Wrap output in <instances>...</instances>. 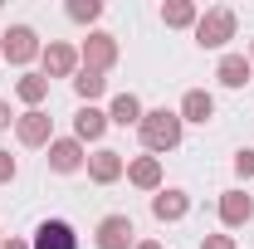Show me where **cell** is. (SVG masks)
Instances as JSON below:
<instances>
[{"label": "cell", "instance_id": "obj_11", "mask_svg": "<svg viewBox=\"0 0 254 249\" xmlns=\"http://www.w3.org/2000/svg\"><path fill=\"white\" fill-rule=\"evenodd\" d=\"M254 220V195L245 190H225L220 195V225L225 230H240V225H250Z\"/></svg>", "mask_w": 254, "mask_h": 249}, {"label": "cell", "instance_id": "obj_19", "mask_svg": "<svg viewBox=\"0 0 254 249\" xmlns=\"http://www.w3.org/2000/svg\"><path fill=\"white\" fill-rule=\"evenodd\" d=\"M73 93H78V103H83V108H93L98 98L108 93V78H103V73H93V68H78V73H73Z\"/></svg>", "mask_w": 254, "mask_h": 249}, {"label": "cell", "instance_id": "obj_20", "mask_svg": "<svg viewBox=\"0 0 254 249\" xmlns=\"http://www.w3.org/2000/svg\"><path fill=\"white\" fill-rule=\"evenodd\" d=\"M15 98H20L25 108H39V103L49 98V78H44V73H25V78L15 83Z\"/></svg>", "mask_w": 254, "mask_h": 249}, {"label": "cell", "instance_id": "obj_4", "mask_svg": "<svg viewBox=\"0 0 254 249\" xmlns=\"http://www.w3.org/2000/svg\"><path fill=\"white\" fill-rule=\"evenodd\" d=\"M78 63H83V68H93V73H108V68L118 63V34L93 30L83 44H78Z\"/></svg>", "mask_w": 254, "mask_h": 249}, {"label": "cell", "instance_id": "obj_5", "mask_svg": "<svg viewBox=\"0 0 254 249\" xmlns=\"http://www.w3.org/2000/svg\"><path fill=\"white\" fill-rule=\"evenodd\" d=\"M15 137H20L25 147H49V142H54V118H49L44 108H25V113L15 118Z\"/></svg>", "mask_w": 254, "mask_h": 249}, {"label": "cell", "instance_id": "obj_26", "mask_svg": "<svg viewBox=\"0 0 254 249\" xmlns=\"http://www.w3.org/2000/svg\"><path fill=\"white\" fill-rule=\"evenodd\" d=\"M0 249H30V240H15V235H10V240H5Z\"/></svg>", "mask_w": 254, "mask_h": 249}, {"label": "cell", "instance_id": "obj_17", "mask_svg": "<svg viewBox=\"0 0 254 249\" xmlns=\"http://www.w3.org/2000/svg\"><path fill=\"white\" fill-rule=\"evenodd\" d=\"M195 20H200L195 0H166L161 5V25L166 30H195Z\"/></svg>", "mask_w": 254, "mask_h": 249}, {"label": "cell", "instance_id": "obj_13", "mask_svg": "<svg viewBox=\"0 0 254 249\" xmlns=\"http://www.w3.org/2000/svg\"><path fill=\"white\" fill-rule=\"evenodd\" d=\"M127 181L137 190H161V156H132L127 161Z\"/></svg>", "mask_w": 254, "mask_h": 249}, {"label": "cell", "instance_id": "obj_12", "mask_svg": "<svg viewBox=\"0 0 254 249\" xmlns=\"http://www.w3.org/2000/svg\"><path fill=\"white\" fill-rule=\"evenodd\" d=\"M186 210H190V195H186V190H166V186H161L157 195H152V215H157L161 225L186 220Z\"/></svg>", "mask_w": 254, "mask_h": 249}, {"label": "cell", "instance_id": "obj_22", "mask_svg": "<svg viewBox=\"0 0 254 249\" xmlns=\"http://www.w3.org/2000/svg\"><path fill=\"white\" fill-rule=\"evenodd\" d=\"M235 176L240 181H254V147H240L235 152Z\"/></svg>", "mask_w": 254, "mask_h": 249}, {"label": "cell", "instance_id": "obj_21", "mask_svg": "<svg viewBox=\"0 0 254 249\" xmlns=\"http://www.w3.org/2000/svg\"><path fill=\"white\" fill-rule=\"evenodd\" d=\"M64 10H68V20H73V25H93L98 15H103V0H68Z\"/></svg>", "mask_w": 254, "mask_h": 249}, {"label": "cell", "instance_id": "obj_18", "mask_svg": "<svg viewBox=\"0 0 254 249\" xmlns=\"http://www.w3.org/2000/svg\"><path fill=\"white\" fill-rule=\"evenodd\" d=\"M142 113H147V108H142V98H137V93H118V98H113V108H108V123L137 127V123H142Z\"/></svg>", "mask_w": 254, "mask_h": 249}, {"label": "cell", "instance_id": "obj_7", "mask_svg": "<svg viewBox=\"0 0 254 249\" xmlns=\"http://www.w3.org/2000/svg\"><path fill=\"white\" fill-rule=\"evenodd\" d=\"M39 59H44V78H73L78 73V49L64 44V39H49Z\"/></svg>", "mask_w": 254, "mask_h": 249}, {"label": "cell", "instance_id": "obj_23", "mask_svg": "<svg viewBox=\"0 0 254 249\" xmlns=\"http://www.w3.org/2000/svg\"><path fill=\"white\" fill-rule=\"evenodd\" d=\"M15 176H20V161H15V156H10L5 147H0V186H10Z\"/></svg>", "mask_w": 254, "mask_h": 249}, {"label": "cell", "instance_id": "obj_28", "mask_svg": "<svg viewBox=\"0 0 254 249\" xmlns=\"http://www.w3.org/2000/svg\"><path fill=\"white\" fill-rule=\"evenodd\" d=\"M250 63H254V39H250Z\"/></svg>", "mask_w": 254, "mask_h": 249}, {"label": "cell", "instance_id": "obj_29", "mask_svg": "<svg viewBox=\"0 0 254 249\" xmlns=\"http://www.w3.org/2000/svg\"><path fill=\"white\" fill-rule=\"evenodd\" d=\"M0 245H5V235H0Z\"/></svg>", "mask_w": 254, "mask_h": 249}, {"label": "cell", "instance_id": "obj_25", "mask_svg": "<svg viewBox=\"0 0 254 249\" xmlns=\"http://www.w3.org/2000/svg\"><path fill=\"white\" fill-rule=\"evenodd\" d=\"M15 123V118H10V103H5V98H0V132H5V127Z\"/></svg>", "mask_w": 254, "mask_h": 249}, {"label": "cell", "instance_id": "obj_14", "mask_svg": "<svg viewBox=\"0 0 254 249\" xmlns=\"http://www.w3.org/2000/svg\"><path fill=\"white\" fill-rule=\"evenodd\" d=\"M215 78H220L225 88H245L254 78V63H250V54H225L220 63H215Z\"/></svg>", "mask_w": 254, "mask_h": 249}, {"label": "cell", "instance_id": "obj_2", "mask_svg": "<svg viewBox=\"0 0 254 249\" xmlns=\"http://www.w3.org/2000/svg\"><path fill=\"white\" fill-rule=\"evenodd\" d=\"M235 10L230 5H215V10H205L200 20H195V44L200 49H225L230 39H235Z\"/></svg>", "mask_w": 254, "mask_h": 249}, {"label": "cell", "instance_id": "obj_10", "mask_svg": "<svg viewBox=\"0 0 254 249\" xmlns=\"http://www.w3.org/2000/svg\"><path fill=\"white\" fill-rule=\"evenodd\" d=\"M123 176H127L123 152H113V147H98V152L88 156V181H98V186H113V181H123Z\"/></svg>", "mask_w": 254, "mask_h": 249}, {"label": "cell", "instance_id": "obj_8", "mask_svg": "<svg viewBox=\"0 0 254 249\" xmlns=\"http://www.w3.org/2000/svg\"><path fill=\"white\" fill-rule=\"evenodd\" d=\"M49 166H54L59 176H73V171H83V166H88V156H83V142H78V137H54V142H49Z\"/></svg>", "mask_w": 254, "mask_h": 249}, {"label": "cell", "instance_id": "obj_1", "mask_svg": "<svg viewBox=\"0 0 254 249\" xmlns=\"http://www.w3.org/2000/svg\"><path fill=\"white\" fill-rule=\"evenodd\" d=\"M137 132H142V147H147V152H171V147H181L186 123H181V113H171V108H147L142 123H137Z\"/></svg>", "mask_w": 254, "mask_h": 249}, {"label": "cell", "instance_id": "obj_15", "mask_svg": "<svg viewBox=\"0 0 254 249\" xmlns=\"http://www.w3.org/2000/svg\"><path fill=\"white\" fill-rule=\"evenodd\" d=\"M103 132H108V113L103 108H78L73 113V137L78 142H103Z\"/></svg>", "mask_w": 254, "mask_h": 249}, {"label": "cell", "instance_id": "obj_16", "mask_svg": "<svg viewBox=\"0 0 254 249\" xmlns=\"http://www.w3.org/2000/svg\"><path fill=\"white\" fill-rule=\"evenodd\" d=\"M176 113H181V123H210V118H215V98L205 93V88H190Z\"/></svg>", "mask_w": 254, "mask_h": 249}, {"label": "cell", "instance_id": "obj_27", "mask_svg": "<svg viewBox=\"0 0 254 249\" xmlns=\"http://www.w3.org/2000/svg\"><path fill=\"white\" fill-rule=\"evenodd\" d=\"M132 249H166V245H157V240H137Z\"/></svg>", "mask_w": 254, "mask_h": 249}, {"label": "cell", "instance_id": "obj_6", "mask_svg": "<svg viewBox=\"0 0 254 249\" xmlns=\"http://www.w3.org/2000/svg\"><path fill=\"white\" fill-rule=\"evenodd\" d=\"M137 230H132V220L127 215H103L98 220V230H93V245L98 249H132L137 240H132Z\"/></svg>", "mask_w": 254, "mask_h": 249}, {"label": "cell", "instance_id": "obj_24", "mask_svg": "<svg viewBox=\"0 0 254 249\" xmlns=\"http://www.w3.org/2000/svg\"><path fill=\"white\" fill-rule=\"evenodd\" d=\"M200 249H235V235H205Z\"/></svg>", "mask_w": 254, "mask_h": 249}, {"label": "cell", "instance_id": "obj_9", "mask_svg": "<svg viewBox=\"0 0 254 249\" xmlns=\"http://www.w3.org/2000/svg\"><path fill=\"white\" fill-rule=\"evenodd\" d=\"M30 249H78V235H73L68 220H39Z\"/></svg>", "mask_w": 254, "mask_h": 249}, {"label": "cell", "instance_id": "obj_3", "mask_svg": "<svg viewBox=\"0 0 254 249\" xmlns=\"http://www.w3.org/2000/svg\"><path fill=\"white\" fill-rule=\"evenodd\" d=\"M44 54V44H39V34L30 25H10V30L0 34V59L5 63H30Z\"/></svg>", "mask_w": 254, "mask_h": 249}]
</instances>
